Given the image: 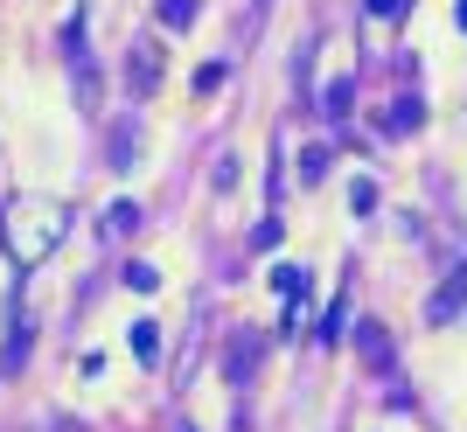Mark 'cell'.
<instances>
[{
    "label": "cell",
    "mask_w": 467,
    "mask_h": 432,
    "mask_svg": "<svg viewBox=\"0 0 467 432\" xmlns=\"http://www.w3.org/2000/svg\"><path fill=\"white\" fill-rule=\"evenodd\" d=\"M63 231H70V202H57V196H15L7 216H0V237H7V252L21 265H42L63 244Z\"/></svg>",
    "instance_id": "6da1fadb"
},
{
    "label": "cell",
    "mask_w": 467,
    "mask_h": 432,
    "mask_svg": "<svg viewBox=\"0 0 467 432\" xmlns=\"http://www.w3.org/2000/svg\"><path fill=\"white\" fill-rule=\"evenodd\" d=\"M467 307V273H453L447 286H440V293H432V307H426V321H453Z\"/></svg>",
    "instance_id": "7a4b0ae2"
},
{
    "label": "cell",
    "mask_w": 467,
    "mask_h": 432,
    "mask_svg": "<svg viewBox=\"0 0 467 432\" xmlns=\"http://www.w3.org/2000/svg\"><path fill=\"white\" fill-rule=\"evenodd\" d=\"M126 349H133L140 363H147V370H154V363H161V328H154V321H140V328L126 334Z\"/></svg>",
    "instance_id": "3957f363"
},
{
    "label": "cell",
    "mask_w": 467,
    "mask_h": 432,
    "mask_svg": "<svg viewBox=\"0 0 467 432\" xmlns=\"http://www.w3.org/2000/svg\"><path fill=\"white\" fill-rule=\"evenodd\" d=\"M154 84H161V49L140 42V49H133V91H154Z\"/></svg>",
    "instance_id": "277c9868"
},
{
    "label": "cell",
    "mask_w": 467,
    "mask_h": 432,
    "mask_svg": "<svg viewBox=\"0 0 467 432\" xmlns=\"http://www.w3.org/2000/svg\"><path fill=\"white\" fill-rule=\"evenodd\" d=\"M140 231V202H112L105 210V237H133Z\"/></svg>",
    "instance_id": "5b68a950"
},
{
    "label": "cell",
    "mask_w": 467,
    "mask_h": 432,
    "mask_svg": "<svg viewBox=\"0 0 467 432\" xmlns=\"http://www.w3.org/2000/svg\"><path fill=\"white\" fill-rule=\"evenodd\" d=\"M252 349H258L252 334H237V342H231V384H244V376H252Z\"/></svg>",
    "instance_id": "8992f818"
},
{
    "label": "cell",
    "mask_w": 467,
    "mask_h": 432,
    "mask_svg": "<svg viewBox=\"0 0 467 432\" xmlns=\"http://www.w3.org/2000/svg\"><path fill=\"white\" fill-rule=\"evenodd\" d=\"M195 21V0H161V28H189Z\"/></svg>",
    "instance_id": "52a82bcc"
},
{
    "label": "cell",
    "mask_w": 467,
    "mask_h": 432,
    "mask_svg": "<svg viewBox=\"0 0 467 432\" xmlns=\"http://www.w3.org/2000/svg\"><path fill=\"white\" fill-rule=\"evenodd\" d=\"M390 133H411V126H419V98H398L390 105V118H384Z\"/></svg>",
    "instance_id": "ba28073f"
},
{
    "label": "cell",
    "mask_w": 467,
    "mask_h": 432,
    "mask_svg": "<svg viewBox=\"0 0 467 432\" xmlns=\"http://www.w3.org/2000/svg\"><path fill=\"white\" fill-rule=\"evenodd\" d=\"M356 342H363V355H370L377 370L390 363V349H384V328H370V321H363V334H356Z\"/></svg>",
    "instance_id": "9c48e42d"
},
{
    "label": "cell",
    "mask_w": 467,
    "mask_h": 432,
    "mask_svg": "<svg viewBox=\"0 0 467 432\" xmlns=\"http://www.w3.org/2000/svg\"><path fill=\"white\" fill-rule=\"evenodd\" d=\"M328 175V147H307V154H300V181H321Z\"/></svg>",
    "instance_id": "30bf717a"
},
{
    "label": "cell",
    "mask_w": 467,
    "mask_h": 432,
    "mask_svg": "<svg viewBox=\"0 0 467 432\" xmlns=\"http://www.w3.org/2000/svg\"><path fill=\"white\" fill-rule=\"evenodd\" d=\"M223 70H231V63H202V70H195V98H210L216 84H223Z\"/></svg>",
    "instance_id": "8fae6325"
},
{
    "label": "cell",
    "mask_w": 467,
    "mask_h": 432,
    "mask_svg": "<svg viewBox=\"0 0 467 432\" xmlns=\"http://www.w3.org/2000/svg\"><path fill=\"white\" fill-rule=\"evenodd\" d=\"M210 189H216V196H231V189H237V160L231 154H216V181H210Z\"/></svg>",
    "instance_id": "7c38bea8"
},
{
    "label": "cell",
    "mask_w": 467,
    "mask_h": 432,
    "mask_svg": "<svg viewBox=\"0 0 467 432\" xmlns=\"http://www.w3.org/2000/svg\"><path fill=\"white\" fill-rule=\"evenodd\" d=\"M126 286H133V293H154L161 273H154V265H126Z\"/></svg>",
    "instance_id": "4fadbf2b"
},
{
    "label": "cell",
    "mask_w": 467,
    "mask_h": 432,
    "mask_svg": "<svg viewBox=\"0 0 467 432\" xmlns=\"http://www.w3.org/2000/svg\"><path fill=\"white\" fill-rule=\"evenodd\" d=\"M398 7H405V0H370V15H384V21H398Z\"/></svg>",
    "instance_id": "5bb4252c"
}]
</instances>
